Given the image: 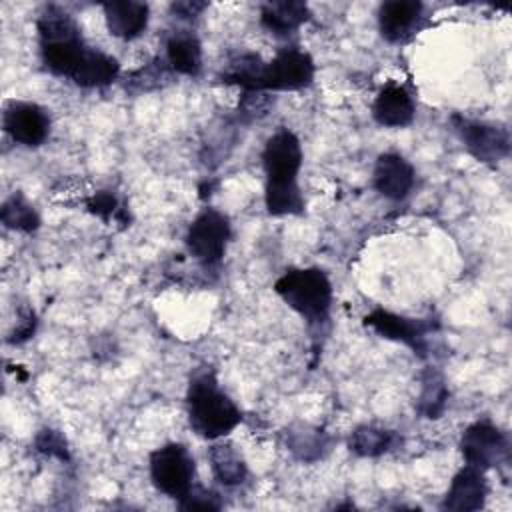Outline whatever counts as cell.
I'll return each mask as SVG.
<instances>
[{"label":"cell","mask_w":512,"mask_h":512,"mask_svg":"<svg viewBox=\"0 0 512 512\" xmlns=\"http://www.w3.org/2000/svg\"><path fill=\"white\" fill-rule=\"evenodd\" d=\"M266 172L264 202L270 214L286 216L304 210V198L298 186V172L302 166V148L290 130L272 134L262 152Z\"/></svg>","instance_id":"6da1fadb"},{"label":"cell","mask_w":512,"mask_h":512,"mask_svg":"<svg viewBox=\"0 0 512 512\" xmlns=\"http://www.w3.org/2000/svg\"><path fill=\"white\" fill-rule=\"evenodd\" d=\"M6 134L24 146H40L50 132L48 112L32 102H10L2 118Z\"/></svg>","instance_id":"9c48e42d"},{"label":"cell","mask_w":512,"mask_h":512,"mask_svg":"<svg viewBox=\"0 0 512 512\" xmlns=\"http://www.w3.org/2000/svg\"><path fill=\"white\" fill-rule=\"evenodd\" d=\"M208 460L214 476L226 486L240 484L246 478V464L242 456L236 452V448L228 442L214 444L208 452Z\"/></svg>","instance_id":"d6986e66"},{"label":"cell","mask_w":512,"mask_h":512,"mask_svg":"<svg viewBox=\"0 0 512 512\" xmlns=\"http://www.w3.org/2000/svg\"><path fill=\"white\" fill-rule=\"evenodd\" d=\"M182 510H218L220 502L218 496L210 490H204L200 486H192L182 498H180Z\"/></svg>","instance_id":"484cf974"},{"label":"cell","mask_w":512,"mask_h":512,"mask_svg":"<svg viewBox=\"0 0 512 512\" xmlns=\"http://www.w3.org/2000/svg\"><path fill=\"white\" fill-rule=\"evenodd\" d=\"M412 186H414V168L404 156L396 152H386L378 156L374 166V188L382 196L390 200H402L408 196Z\"/></svg>","instance_id":"7c38bea8"},{"label":"cell","mask_w":512,"mask_h":512,"mask_svg":"<svg viewBox=\"0 0 512 512\" xmlns=\"http://www.w3.org/2000/svg\"><path fill=\"white\" fill-rule=\"evenodd\" d=\"M422 4L418 0H390L378 10V28L388 42H406L412 38L422 20Z\"/></svg>","instance_id":"8fae6325"},{"label":"cell","mask_w":512,"mask_h":512,"mask_svg":"<svg viewBox=\"0 0 512 512\" xmlns=\"http://www.w3.org/2000/svg\"><path fill=\"white\" fill-rule=\"evenodd\" d=\"M106 26L112 36L120 40H132L140 36L148 26V4L122 0L102 4Z\"/></svg>","instance_id":"5bb4252c"},{"label":"cell","mask_w":512,"mask_h":512,"mask_svg":"<svg viewBox=\"0 0 512 512\" xmlns=\"http://www.w3.org/2000/svg\"><path fill=\"white\" fill-rule=\"evenodd\" d=\"M170 78V66L164 60H154L140 70L132 72L126 82V90L130 92H148L154 88L164 86V82Z\"/></svg>","instance_id":"603a6c76"},{"label":"cell","mask_w":512,"mask_h":512,"mask_svg":"<svg viewBox=\"0 0 512 512\" xmlns=\"http://www.w3.org/2000/svg\"><path fill=\"white\" fill-rule=\"evenodd\" d=\"M364 324L384 338L398 340V342L410 346L418 354H424V350H426V334L430 330V324H426L422 320L404 318L394 312L378 308L364 318Z\"/></svg>","instance_id":"30bf717a"},{"label":"cell","mask_w":512,"mask_h":512,"mask_svg":"<svg viewBox=\"0 0 512 512\" xmlns=\"http://www.w3.org/2000/svg\"><path fill=\"white\" fill-rule=\"evenodd\" d=\"M310 18V10L304 2L284 0V2H268L262 6L260 22L266 30L276 36H286L302 26Z\"/></svg>","instance_id":"e0dca14e"},{"label":"cell","mask_w":512,"mask_h":512,"mask_svg":"<svg viewBox=\"0 0 512 512\" xmlns=\"http://www.w3.org/2000/svg\"><path fill=\"white\" fill-rule=\"evenodd\" d=\"M288 446L304 460H310V450H316L318 452V446H322V440H318V432H310L308 428L306 430H300V432H292L290 436V442Z\"/></svg>","instance_id":"4316f807"},{"label":"cell","mask_w":512,"mask_h":512,"mask_svg":"<svg viewBox=\"0 0 512 512\" xmlns=\"http://www.w3.org/2000/svg\"><path fill=\"white\" fill-rule=\"evenodd\" d=\"M206 8L204 2H174L172 4V12L182 18V20H190V18H196L202 10Z\"/></svg>","instance_id":"f546056e"},{"label":"cell","mask_w":512,"mask_h":512,"mask_svg":"<svg viewBox=\"0 0 512 512\" xmlns=\"http://www.w3.org/2000/svg\"><path fill=\"white\" fill-rule=\"evenodd\" d=\"M34 328H36L34 312L32 310L22 312L20 320H18V326L14 328V332L10 336V342H24V340H28L34 334Z\"/></svg>","instance_id":"f1b7e54d"},{"label":"cell","mask_w":512,"mask_h":512,"mask_svg":"<svg viewBox=\"0 0 512 512\" xmlns=\"http://www.w3.org/2000/svg\"><path fill=\"white\" fill-rule=\"evenodd\" d=\"M276 294L306 322L320 324L328 318L332 286L318 268H290L274 284Z\"/></svg>","instance_id":"3957f363"},{"label":"cell","mask_w":512,"mask_h":512,"mask_svg":"<svg viewBox=\"0 0 512 512\" xmlns=\"http://www.w3.org/2000/svg\"><path fill=\"white\" fill-rule=\"evenodd\" d=\"M372 116L380 126L402 128L414 118V100L404 86L388 84L382 88L372 104Z\"/></svg>","instance_id":"9a60e30c"},{"label":"cell","mask_w":512,"mask_h":512,"mask_svg":"<svg viewBox=\"0 0 512 512\" xmlns=\"http://www.w3.org/2000/svg\"><path fill=\"white\" fill-rule=\"evenodd\" d=\"M166 62L172 72L196 76L202 66V48L196 36L178 32L166 42Z\"/></svg>","instance_id":"ac0fdd59"},{"label":"cell","mask_w":512,"mask_h":512,"mask_svg":"<svg viewBox=\"0 0 512 512\" xmlns=\"http://www.w3.org/2000/svg\"><path fill=\"white\" fill-rule=\"evenodd\" d=\"M460 450L470 466L486 470L506 458L508 444L504 434L490 422H474L462 434Z\"/></svg>","instance_id":"ba28073f"},{"label":"cell","mask_w":512,"mask_h":512,"mask_svg":"<svg viewBox=\"0 0 512 512\" xmlns=\"http://www.w3.org/2000/svg\"><path fill=\"white\" fill-rule=\"evenodd\" d=\"M34 446L38 452L46 454V456H56L60 460H68V448H66V440L58 430L52 428H44L38 432Z\"/></svg>","instance_id":"d4e9b609"},{"label":"cell","mask_w":512,"mask_h":512,"mask_svg":"<svg viewBox=\"0 0 512 512\" xmlns=\"http://www.w3.org/2000/svg\"><path fill=\"white\" fill-rule=\"evenodd\" d=\"M154 486L172 498H182L194 484V458L182 444H166L150 454Z\"/></svg>","instance_id":"277c9868"},{"label":"cell","mask_w":512,"mask_h":512,"mask_svg":"<svg viewBox=\"0 0 512 512\" xmlns=\"http://www.w3.org/2000/svg\"><path fill=\"white\" fill-rule=\"evenodd\" d=\"M0 220L6 228L18 232H34L40 226V218L34 206L18 192H14L8 200H4L0 210Z\"/></svg>","instance_id":"7402d4cb"},{"label":"cell","mask_w":512,"mask_h":512,"mask_svg":"<svg viewBox=\"0 0 512 512\" xmlns=\"http://www.w3.org/2000/svg\"><path fill=\"white\" fill-rule=\"evenodd\" d=\"M88 208L90 212L98 214L104 220L116 218L118 216V202L110 192H98L88 200Z\"/></svg>","instance_id":"83f0119b"},{"label":"cell","mask_w":512,"mask_h":512,"mask_svg":"<svg viewBox=\"0 0 512 512\" xmlns=\"http://www.w3.org/2000/svg\"><path fill=\"white\" fill-rule=\"evenodd\" d=\"M314 62L308 52L300 48H284L270 62L264 64L260 78V92L270 90H298L312 82Z\"/></svg>","instance_id":"8992f818"},{"label":"cell","mask_w":512,"mask_h":512,"mask_svg":"<svg viewBox=\"0 0 512 512\" xmlns=\"http://www.w3.org/2000/svg\"><path fill=\"white\" fill-rule=\"evenodd\" d=\"M486 492H488V488H486V480H484V470L466 464V468H462L454 476V480L444 496L442 508L458 510V512L478 510L484 506Z\"/></svg>","instance_id":"4fadbf2b"},{"label":"cell","mask_w":512,"mask_h":512,"mask_svg":"<svg viewBox=\"0 0 512 512\" xmlns=\"http://www.w3.org/2000/svg\"><path fill=\"white\" fill-rule=\"evenodd\" d=\"M228 240H230L228 218L214 208H204L194 218L186 234L188 252L204 264L218 262L226 252Z\"/></svg>","instance_id":"5b68a950"},{"label":"cell","mask_w":512,"mask_h":512,"mask_svg":"<svg viewBox=\"0 0 512 512\" xmlns=\"http://www.w3.org/2000/svg\"><path fill=\"white\" fill-rule=\"evenodd\" d=\"M190 426L202 438L216 440L226 436L240 422L238 406L218 388L212 372L196 374L188 388Z\"/></svg>","instance_id":"7a4b0ae2"},{"label":"cell","mask_w":512,"mask_h":512,"mask_svg":"<svg viewBox=\"0 0 512 512\" xmlns=\"http://www.w3.org/2000/svg\"><path fill=\"white\" fill-rule=\"evenodd\" d=\"M120 72V64L116 58H112L110 54L96 50V48H88L82 52L80 60L76 62L70 78L74 84L84 86V88H94V86H106L112 80H116Z\"/></svg>","instance_id":"2e32d148"},{"label":"cell","mask_w":512,"mask_h":512,"mask_svg":"<svg viewBox=\"0 0 512 512\" xmlns=\"http://www.w3.org/2000/svg\"><path fill=\"white\" fill-rule=\"evenodd\" d=\"M446 398H448V390H446L442 378L438 374H434L432 370H428V374L424 378V390L420 396V410L428 418H438L446 406Z\"/></svg>","instance_id":"cb8c5ba5"},{"label":"cell","mask_w":512,"mask_h":512,"mask_svg":"<svg viewBox=\"0 0 512 512\" xmlns=\"http://www.w3.org/2000/svg\"><path fill=\"white\" fill-rule=\"evenodd\" d=\"M454 128L464 142L466 150L480 162L494 164L508 156L510 152V134L504 126L476 122L462 116L452 118Z\"/></svg>","instance_id":"52a82bcc"},{"label":"cell","mask_w":512,"mask_h":512,"mask_svg":"<svg viewBox=\"0 0 512 512\" xmlns=\"http://www.w3.org/2000/svg\"><path fill=\"white\" fill-rule=\"evenodd\" d=\"M264 64L266 62H262L260 56L256 54H240L226 64L222 72V80L228 84H238L246 92H260V78H262Z\"/></svg>","instance_id":"ffe728a7"},{"label":"cell","mask_w":512,"mask_h":512,"mask_svg":"<svg viewBox=\"0 0 512 512\" xmlns=\"http://www.w3.org/2000/svg\"><path fill=\"white\" fill-rule=\"evenodd\" d=\"M396 434L376 426H360L350 436V450L358 456H380L394 448Z\"/></svg>","instance_id":"44dd1931"}]
</instances>
